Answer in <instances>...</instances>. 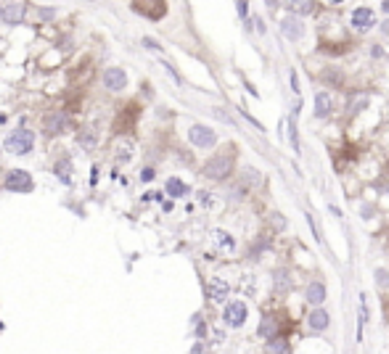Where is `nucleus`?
Wrapping results in <instances>:
<instances>
[{
    "label": "nucleus",
    "mask_w": 389,
    "mask_h": 354,
    "mask_svg": "<svg viewBox=\"0 0 389 354\" xmlns=\"http://www.w3.org/2000/svg\"><path fill=\"white\" fill-rule=\"evenodd\" d=\"M352 24H355V30L368 32L370 26L376 24V16H373L370 8H355V14H352Z\"/></svg>",
    "instance_id": "obj_8"
},
{
    "label": "nucleus",
    "mask_w": 389,
    "mask_h": 354,
    "mask_svg": "<svg viewBox=\"0 0 389 354\" xmlns=\"http://www.w3.org/2000/svg\"><path fill=\"white\" fill-rule=\"evenodd\" d=\"M207 296L212 302H217V304H222L228 299V283L225 280H220V278H215V280H209V286H207Z\"/></svg>",
    "instance_id": "obj_10"
},
{
    "label": "nucleus",
    "mask_w": 389,
    "mask_h": 354,
    "mask_svg": "<svg viewBox=\"0 0 389 354\" xmlns=\"http://www.w3.org/2000/svg\"><path fill=\"white\" fill-rule=\"evenodd\" d=\"M64 124H67V116L61 114V111H53V114L45 116V122H43V130H45V135H59Z\"/></svg>",
    "instance_id": "obj_9"
},
{
    "label": "nucleus",
    "mask_w": 389,
    "mask_h": 354,
    "mask_svg": "<svg viewBox=\"0 0 389 354\" xmlns=\"http://www.w3.org/2000/svg\"><path fill=\"white\" fill-rule=\"evenodd\" d=\"M233 172V156L230 154H220L215 159H209L204 164V174L209 177V180H225V177Z\"/></svg>",
    "instance_id": "obj_2"
},
{
    "label": "nucleus",
    "mask_w": 389,
    "mask_h": 354,
    "mask_svg": "<svg viewBox=\"0 0 389 354\" xmlns=\"http://www.w3.org/2000/svg\"><path fill=\"white\" fill-rule=\"evenodd\" d=\"M384 283L389 286V275H384V272H378V286H384Z\"/></svg>",
    "instance_id": "obj_31"
},
{
    "label": "nucleus",
    "mask_w": 389,
    "mask_h": 354,
    "mask_svg": "<svg viewBox=\"0 0 389 354\" xmlns=\"http://www.w3.org/2000/svg\"><path fill=\"white\" fill-rule=\"evenodd\" d=\"M270 352H289L286 344H270Z\"/></svg>",
    "instance_id": "obj_28"
},
{
    "label": "nucleus",
    "mask_w": 389,
    "mask_h": 354,
    "mask_svg": "<svg viewBox=\"0 0 389 354\" xmlns=\"http://www.w3.org/2000/svg\"><path fill=\"white\" fill-rule=\"evenodd\" d=\"M246 304L244 302H230L225 306V314H222V320H225L228 328H241V325L246 322Z\"/></svg>",
    "instance_id": "obj_6"
},
{
    "label": "nucleus",
    "mask_w": 389,
    "mask_h": 354,
    "mask_svg": "<svg viewBox=\"0 0 389 354\" xmlns=\"http://www.w3.org/2000/svg\"><path fill=\"white\" fill-rule=\"evenodd\" d=\"M37 16H40V18H51L53 11H48V8H45V11H37Z\"/></svg>",
    "instance_id": "obj_32"
},
{
    "label": "nucleus",
    "mask_w": 389,
    "mask_h": 354,
    "mask_svg": "<svg viewBox=\"0 0 389 354\" xmlns=\"http://www.w3.org/2000/svg\"><path fill=\"white\" fill-rule=\"evenodd\" d=\"M167 193H170L172 198H183V196L188 193V185L180 182L178 177H170V180H167Z\"/></svg>",
    "instance_id": "obj_16"
},
{
    "label": "nucleus",
    "mask_w": 389,
    "mask_h": 354,
    "mask_svg": "<svg viewBox=\"0 0 389 354\" xmlns=\"http://www.w3.org/2000/svg\"><path fill=\"white\" fill-rule=\"evenodd\" d=\"M244 185H249V188H259V182H262V177H259L257 170H244Z\"/></svg>",
    "instance_id": "obj_21"
},
{
    "label": "nucleus",
    "mask_w": 389,
    "mask_h": 354,
    "mask_svg": "<svg viewBox=\"0 0 389 354\" xmlns=\"http://www.w3.org/2000/svg\"><path fill=\"white\" fill-rule=\"evenodd\" d=\"M291 88H294V92H299V82H296V74H291Z\"/></svg>",
    "instance_id": "obj_33"
},
{
    "label": "nucleus",
    "mask_w": 389,
    "mask_h": 354,
    "mask_svg": "<svg viewBox=\"0 0 389 354\" xmlns=\"http://www.w3.org/2000/svg\"><path fill=\"white\" fill-rule=\"evenodd\" d=\"M69 170H72V162L69 159H61L56 164V174L61 177V182H69Z\"/></svg>",
    "instance_id": "obj_22"
},
{
    "label": "nucleus",
    "mask_w": 389,
    "mask_h": 354,
    "mask_svg": "<svg viewBox=\"0 0 389 354\" xmlns=\"http://www.w3.org/2000/svg\"><path fill=\"white\" fill-rule=\"evenodd\" d=\"M281 30H283V34L289 37V40H299L302 37V24L296 22V18H283V24H281Z\"/></svg>",
    "instance_id": "obj_15"
},
{
    "label": "nucleus",
    "mask_w": 389,
    "mask_h": 354,
    "mask_svg": "<svg viewBox=\"0 0 389 354\" xmlns=\"http://www.w3.org/2000/svg\"><path fill=\"white\" fill-rule=\"evenodd\" d=\"M104 85L111 92H122L127 88V74L122 69H106L104 72Z\"/></svg>",
    "instance_id": "obj_7"
},
{
    "label": "nucleus",
    "mask_w": 389,
    "mask_h": 354,
    "mask_svg": "<svg viewBox=\"0 0 389 354\" xmlns=\"http://www.w3.org/2000/svg\"><path fill=\"white\" fill-rule=\"evenodd\" d=\"M0 18H3V8H0Z\"/></svg>",
    "instance_id": "obj_36"
},
{
    "label": "nucleus",
    "mask_w": 389,
    "mask_h": 354,
    "mask_svg": "<svg viewBox=\"0 0 389 354\" xmlns=\"http://www.w3.org/2000/svg\"><path fill=\"white\" fill-rule=\"evenodd\" d=\"M151 177H154V170H143V172H141V180H143V182H148Z\"/></svg>",
    "instance_id": "obj_29"
},
{
    "label": "nucleus",
    "mask_w": 389,
    "mask_h": 354,
    "mask_svg": "<svg viewBox=\"0 0 389 354\" xmlns=\"http://www.w3.org/2000/svg\"><path fill=\"white\" fill-rule=\"evenodd\" d=\"M212 238H215V244L222 248V251H233L236 248V240L228 236V232H222V230H215L212 232Z\"/></svg>",
    "instance_id": "obj_18"
},
{
    "label": "nucleus",
    "mask_w": 389,
    "mask_h": 354,
    "mask_svg": "<svg viewBox=\"0 0 389 354\" xmlns=\"http://www.w3.org/2000/svg\"><path fill=\"white\" fill-rule=\"evenodd\" d=\"M143 45H146L148 50H159V45H156V42L151 40V37H143Z\"/></svg>",
    "instance_id": "obj_26"
},
{
    "label": "nucleus",
    "mask_w": 389,
    "mask_h": 354,
    "mask_svg": "<svg viewBox=\"0 0 389 354\" xmlns=\"http://www.w3.org/2000/svg\"><path fill=\"white\" fill-rule=\"evenodd\" d=\"M238 14L246 18V0H238Z\"/></svg>",
    "instance_id": "obj_30"
},
{
    "label": "nucleus",
    "mask_w": 389,
    "mask_h": 354,
    "mask_svg": "<svg viewBox=\"0 0 389 354\" xmlns=\"http://www.w3.org/2000/svg\"><path fill=\"white\" fill-rule=\"evenodd\" d=\"M310 328L312 330H326L328 328V314L323 312V310H315L310 314Z\"/></svg>",
    "instance_id": "obj_17"
},
{
    "label": "nucleus",
    "mask_w": 389,
    "mask_h": 354,
    "mask_svg": "<svg viewBox=\"0 0 389 354\" xmlns=\"http://www.w3.org/2000/svg\"><path fill=\"white\" fill-rule=\"evenodd\" d=\"M77 140H80V146L85 148V151H90V148L96 146V127H85V132H82Z\"/></svg>",
    "instance_id": "obj_19"
},
{
    "label": "nucleus",
    "mask_w": 389,
    "mask_h": 354,
    "mask_svg": "<svg viewBox=\"0 0 389 354\" xmlns=\"http://www.w3.org/2000/svg\"><path fill=\"white\" fill-rule=\"evenodd\" d=\"M289 135H291V146H294V151H299V135H296V124L289 122Z\"/></svg>",
    "instance_id": "obj_24"
},
{
    "label": "nucleus",
    "mask_w": 389,
    "mask_h": 354,
    "mask_svg": "<svg viewBox=\"0 0 389 354\" xmlns=\"http://www.w3.org/2000/svg\"><path fill=\"white\" fill-rule=\"evenodd\" d=\"M267 6H270V8H275V6H278V0H267Z\"/></svg>",
    "instance_id": "obj_34"
},
{
    "label": "nucleus",
    "mask_w": 389,
    "mask_h": 354,
    "mask_svg": "<svg viewBox=\"0 0 389 354\" xmlns=\"http://www.w3.org/2000/svg\"><path fill=\"white\" fill-rule=\"evenodd\" d=\"M22 16H24V6L22 3H8L3 8V22L6 24H19V22H22Z\"/></svg>",
    "instance_id": "obj_11"
},
{
    "label": "nucleus",
    "mask_w": 389,
    "mask_h": 354,
    "mask_svg": "<svg viewBox=\"0 0 389 354\" xmlns=\"http://www.w3.org/2000/svg\"><path fill=\"white\" fill-rule=\"evenodd\" d=\"M259 338H265V341H273L275 336H278V322L273 320V318H265L262 322H259Z\"/></svg>",
    "instance_id": "obj_14"
},
{
    "label": "nucleus",
    "mask_w": 389,
    "mask_h": 354,
    "mask_svg": "<svg viewBox=\"0 0 389 354\" xmlns=\"http://www.w3.org/2000/svg\"><path fill=\"white\" fill-rule=\"evenodd\" d=\"M6 151H11L16 156H24V154H30L32 151V146H35V135H32V130H16V132H11L6 138Z\"/></svg>",
    "instance_id": "obj_1"
},
{
    "label": "nucleus",
    "mask_w": 389,
    "mask_h": 354,
    "mask_svg": "<svg viewBox=\"0 0 389 354\" xmlns=\"http://www.w3.org/2000/svg\"><path fill=\"white\" fill-rule=\"evenodd\" d=\"M289 6L294 8L296 14H310L315 8V0H289Z\"/></svg>",
    "instance_id": "obj_20"
},
{
    "label": "nucleus",
    "mask_w": 389,
    "mask_h": 354,
    "mask_svg": "<svg viewBox=\"0 0 389 354\" xmlns=\"http://www.w3.org/2000/svg\"><path fill=\"white\" fill-rule=\"evenodd\" d=\"M133 11L143 14L146 18H162L167 14L164 0H133Z\"/></svg>",
    "instance_id": "obj_4"
},
{
    "label": "nucleus",
    "mask_w": 389,
    "mask_h": 354,
    "mask_svg": "<svg viewBox=\"0 0 389 354\" xmlns=\"http://www.w3.org/2000/svg\"><path fill=\"white\" fill-rule=\"evenodd\" d=\"M307 302H310V304H315V306L326 302V286L318 283V280L310 283V286H307Z\"/></svg>",
    "instance_id": "obj_12"
},
{
    "label": "nucleus",
    "mask_w": 389,
    "mask_h": 354,
    "mask_svg": "<svg viewBox=\"0 0 389 354\" xmlns=\"http://www.w3.org/2000/svg\"><path fill=\"white\" fill-rule=\"evenodd\" d=\"M3 185L11 193H30L32 190V177H30V172H24V170H14V172L6 174Z\"/></svg>",
    "instance_id": "obj_3"
},
{
    "label": "nucleus",
    "mask_w": 389,
    "mask_h": 354,
    "mask_svg": "<svg viewBox=\"0 0 389 354\" xmlns=\"http://www.w3.org/2000/svg\"><path fill=\"white\" fill-rule=\"evenodd\" d=\"M323 80L331 82V85H341V77H339V72H333V69H326L323 72Z\"/></svg>",
    "instance_id": "obj_23"
},
{
    "label": "nucleus",
    "mask_w": 389,
    "mask_h": 354,
    "mask_svg": "<svg viewBox=\"0 0 389 354\" xmlns=\"http://www.w3.org/2000/svg\"><path fill=\"white\" fill-rule=\"evenodd\" d=\"M188 138H191V143L196 146V148H212V146L217 143L215 130H209V127H204V124H193L188 130Z\"/></svg>",
    "instance_id": "obj_5"
},
{
    "label": "nucleus",
    "mask_w": 389,
    "mask_h": 354,
    "mask_svg": "<svg viewBox=\"0 0 389 354\" xmlns=\"http://www.w3.org/2000/svg\"><path fill=\"white\" fill-rule=\"evenodd\" d=\"M363 106H368V100H365V98H360L357 104H352V114H355V111H360Z\"/></svg>",
    "instance_id": "obj_27"
},
{
    "label": "nucleus",
    "mask_w": 389,
    "mask_h": 354,
    "mask_svg": "<svg viewBox=\"0 0 389 354\" xmlns=\"http://www.w3.org/2000/svg\"><path fill=\"white\" fill-rule=\"evenodd\" d=\"M273 228H275V230H283V228H286V220L278 217V214H273Z\"/></svg>",
    "instance_id": "obj_25"
},
{
    "label": "nucleus",
    "mask_w": 389,
    "mask_h": 354,
    "mask_svg": "<svg viewBox=\"0 0 389 354\" xmlns=\"http://www.w3.org/2000/svg\"><path fill=\"white\" fill-rule=\"evenodd\" d=\"M328 114H331V96L328 92H318V96H315V116L323 119Z\"/></svg>",
    "instance_id": "obj_13"
},
{
    "label": "nucleus",
    "mask_w": 389,
    "mask_h": 354,
    "mask_svg": "<svg viewBox=\"0 0 389 354\" xmlns=\"http://www.w3.org/2000/svg\"><path fill=\"white\" fill-rule=\"evenodd\" d=\"M333 3H344V0H333Z\"/></svg>",
    "instance_id": "obj_35"
}]
</instances>
